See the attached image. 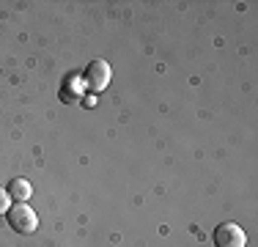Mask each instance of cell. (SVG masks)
I'll return each mask as SVG.
<instances>
[{"label": "cell", "instance_id": "5", "mask_svg": "<svg viewBox=\"0 0 258 247\" xmlns=\"http://www.w3.org/2000/svg\"><path fill=\"white\" fill-rule=\"evenodd\" d=\"M9 209H11V198H9L6 190H0V217H3V214H9Z\"/></svg>", "mask_w": 258, "mask_h": 247}, {"label": "cell", "instance_id": "2", "mask_svg": "<svg viewBox=\"0 0 258 247\" xmlns=\"http://www.w3.org/2000/svg\"><path fill=\"white\" fill-rule=\"evenodd\" d=\"M110 77H113V69H110V64H104V60H91L83 72V83L88 85V91H94V94H99V91L107 88Z\"/></svg>", "mask_w": 258, "mask_h": 247}, {"label": "cell", "instance_id": "4", "mask_svg": "<svg viewBox=\"0 0 258 247\" xmlns=\"http://www.w3.org/2000/svg\"><path fill=\"white\" fill-rule=\"evenodd\" d=\"M9 198L14 203H28V198H30V193H33V187H30V181L28 178H14V181H9Z\"/></svg>", "mask_w": 258, "mask_h": 247}, {"label": "cell", "instance_id": "1", "mask_svg": "<svg viewBox=\"0 0 258 247\" xmlns=\"http://www.w3.org/2000/svg\"><path fill=\"white\" fill-rule=\"evenodd\" d=\"M9 225L14 228L17 233H33L36 228H39V217H36V212L28 206V203H11V209H9Z\"/></svg>", "mask_w": 258, "mask_h": 247}, {"label": "cell", "instance_id": "3", "mask_svg": "<svg viewBox=\"0 0 258 247\" xmlns=\"http://www.w3.org/2000/svg\"><path fill=\"white\" fill-rule=\"evenodd\" d=\"M214 247H244L247 244V233L236 222H223L214 228Z\"/></svg>", "mask_w": 258, "mask_h": 247}]
</instances>
